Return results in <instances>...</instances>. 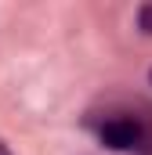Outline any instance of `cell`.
I'll list each match as a JSON object with an SVG mask.
<instances>
[{
	"instance_id": "1",
	"label": "cell",
	"mask_w": 152,
	"mask_h": 155,
	"mask_svg": "<svg viewBox=\"0 0 152 155\" xmlns=\"http://www.w3.org/2000/svg\"><path fill=\"white\" fill-rule=\"evenodd\" d=\"M141 137H145L141 123L130 119V116H116V119H109V123L102 126V141H105L112 152H130V148H138Z\"/></svg>"
},
{
	"instance_id": "2",
	"label": "cell",
	"mask_w": 152,
	"mask_h": 155,
	"mask_svg": "<svg viewBox=\"0 0 152 155\" xmlns=\"http://www.w3.org/2000/svg\"><path fill=\"white\" fill-rule=\"evenodd\" d=\"M138 25H141V33L152 36V4H145V7L138 11Z\"/></svg>"
},
{
	"instance_id": "3",
	"label": "cell",
	"mask_w": 152,
	"mask_h": 155,
	"mask_svg": "<svg viewBox=\"0 0 152 155\" xmlns=\"http://www.w3.org/2000/svg\"><path fill=\"white\" fill-rule=\"evenodd\" d=\"M0 155H11V148H7V144H4V141H0Z\"/></svg>"
}]
</instances>
